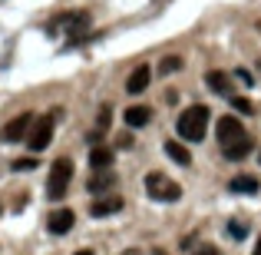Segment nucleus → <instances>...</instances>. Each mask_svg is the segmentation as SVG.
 Instances as JSON below:
<instances>
[{"label": "nucleus", "mask_w": 261, "mask_h": 255, "mask_svg": "<svg viewBox=\"0 0 261 255\" xmlns=\"http://www.w3.org/2000/svg\"><path fill=\"white\" fill-rule=\"evenodd\" d=\"M208 120H212L208 106L195 103V106H189V109H182V113H178L175 129H178V136H182V140L202 143V140H205V129H208Z\"/></svg>", "instance_id": "nucleus-1"}, {"label": "nucleus", "mask_w": 261, "mask_h": 255, "mask_svg": "<svg viewBox=\"0 0 261 255\" xmlns=\"http://www.w3.org/2000/svg\"><path fill=\"white\" fill-rule=\"evenodd\" d=\"M146 192H149V199H155V202H175V199L182 196V186L172 182L166 172H149L146 176Z\"/></svg>", "instance_id": "nucleus-2"}, {"label": "nucleus", "mask_w": 261, "mask_h": 255, "mask_svg": "<svg viewBox=\"0 0 261 255\" xmlns=\"http://www.w3.org/2000/svg\"><path fill=\"white\" fill-rule=\"evenodd\" d=\"M53 126H57V113H46V116H37L30 126V136H27V146L30 153H43L46 146L53 143Z\"/></svg>", "instance_id": "nucleus-3"}, {"label": "nucleus", "mask_w": 261, "mask_h": 255, "mask_svg": "<svg viewBox=\"0 0 261 255\" xmlns=\"http://www.w3.org/2000/svg\"><path fill=\"white\" fill-rule=\"evenodd\" d=\"M70 179H73V163H70V159H57V163L50 166L46 196H50V199H63L66 189H70Z\"/></svg>", "instance_id": "nucleus-4"}, {"label": "nucleus", "mask_w": 261, "mask_h": 255, "mask_svg": "<svg viewBox=\"0 0 261 255\" xmlns=\"http://www.w3.org/2000/svg\"><path fill=\"white\" fill-rule=\"evenodd\" d=\"M33 120H37L33 113H20V116H13L10 123H4V129H0V143H20V140H27V136H30Z\"/></svg>", "instance_id": "nucleus-5"}, {"label": "nucleus", "mask_w": 261, "mask_h": 255, "mask_svg": "<svg viewBox=\"0 0 261 255\" xmlns=\"http://www.w3.org/2000/svg\"><path fill=\"white\" fill-rule=\"evenodd\" d=\"M50 30L53 33L63 30V33H70V37H83V30H89V13H83V10H76V13H60V17L50 24Z\"/></svg>", "instance_id": "nucleus-6"}, {"label": "nucleus", "mask_w": 261, "mask_h": 255, "mask_svg": "<svg viewBox=\"0 0 261 255\" xmlns=\"http://www.w3.org/2000/svg\"><path fill=\"white\" fill-rule=\"evenodd\" d=\"M245 126L235 120V116H222L218 120V143H222V149L225 146H231V143H238V140H245Z\"/></svg>", "instance_id": "nucleus-7"}, {"label": "nucleus", "mask_w": 261, "mask_h": 255, "mask_svg": "<svg viewBox=\"0 0 261 255\" xmlns=\"http://www.w3.org/2000/svg\"><path fill=\"white\" fill-rule=\"evenodd\" d=\"M73 222H76L73 209H57V212H50V219H46V229H50L53 236H66V232L73 229Z\"/></svg>", "instance_id": "nucleus-8"}, {"label": "nucleus", "mask_w": 261, "mask_h": 255, "mask_svg": "<svg viewBox=\"0 0 261 255\" xmlns=\"http://www.w3.org/2000/svg\"><path fill=\"white\" fill-rule=\"evenodd\" d=\"M119 209H122V199L119 196H106V199H96V202L89 205V216L93 219H106V216H116Z\"/></svg>", "instance_id": "nucleus-9"}, {"label": "nucleus", "mask_w": 261, "mask_h": 255, "mask_svg": "<svg viewBox=\"0 0 261 255\" xmlns=\"http://www.w3.org/2000/svg\"><path fill=\"white\" fill-rule=\"evenodd\" d=\"M149 80H152V70H149L146 63H139L133 73H129V80H126V93H133V96L142 93V89L149 86Z\"/></svg>", "instance_id": "nucleus-10"}, {"label": "nucleus", "mask_w": 261, "mask_h": 255, "mask_svg": "<svg viewBox=\"0 0 261 255\" xmlns=\"http://www.w3.org/2000/svg\"><path fill=\"white\" fill-rule=\"evenodd\" d=\"M205 83H208L212 89H215L218 96H231V77H228V73H222V70H212V73H205Z\"/></svg>", "instance_id": "nucleus-11"}, {"label": "nucleus", "mask_w": 261, "mask_h": 255, "mask_svg": "<svg viewBox=\"0 0 261 255\" xmlns=\"http://www.w3.org/2000/svg\"><path fill=\"white\" fill-rule=\"evenodd\" d=\"M122 120H126V126L139 129V126H146V123L152 120V109L149 106H129L126 113H122Z\"/></svg>", "instance_id": "nucleus-12"}, {"label": "nucleus", "mask_w": 261, "mask_h": 255, "mask_svg": "<svg viewBox=\"0 0 261 255\" xmlns=\"http://www.w3.org/2000/svg\"><path fill=\"white\" fill-rule=\"evenodd\" d=\"M255 149V143H251V136H245V140H238V143H231V146H225V159H245V156Z\"/></svg>", "instance_id": "nucleus-13"}, {"label": "nucleus", "mask_w": 261, "mask_h": 255, "mask_svg": "<svg viewBox=\"0 0 261 255\" xmlns=\"http://www.w3.org/2000/svg\"><path fill=\"white\" fill-rule=\"evenodd\" d=\"M89 166H93V169H109V166H113V149H109V146H93V153H89Z\"/></svg>", "instance_id": "nucleus-14"}, {"label": "nucleus", "mask_w": 261, "mask_h": 255, "mask_svg": "<svg viewBox=\"0 0 261 255\" xmlns=\"http://www.w3.org/2000/svg\"><path fill=\"white\" fill-rule=\"evenodd\" d=\"M166 153H169V159H175V163H178V166H189V163H192V153L182 146V143H175V140H169V143H166Z\"/></svg>", "instance_id": "nucleus-15"}, {"label": "nucleus", "mask_w": 261, "mask_h": 255, "mask_svg": "<svg viewBox=\"0 0 261 255\" xmlns=\"http://www.w3.org/2000/svg\"><path fill=\"white\" fill-rule=\"evenodd\" d=\"M228 189L248 196V192H258V179H255V176H235V179L228 182Z\"/></svg>", "instance_id": "nucleus-16"}, {"label": "nucleus", "mask_w": 261, "mask_h": 255, "mask_svg": "<svg viewBox=\"0 0 261 255\" xmlns=\"http://www.w3.org/2000/svg\"><path fill=\"white\" fill-rule=\"evenodd\" d=\"M185 66V60L182 57H175V53H169V57H162L159 60V77H172V73H178Z\"/></svg>", "instance_id": "nucleus-17"}, {"label": "nucleus", "mask_w": 261, "mask_h": 255, "mask_svg": "<svg viewBox=\"0 0 261 255\" xmlns=\"http://www.w3.org/2000/svg\"><path fill=\"white\" fill-rule=\"evenodd\" d=\"M113 182H116L113 172H99V176H93V179L86 182V189H89V192H106V189H113Z\"/></svg>", "instance_id": "nucleus-18"}, {"label": "nucleus", "mask_w": 261, "mask_h": 255, "mask_svg": "<svg viewBox=\"0 0 261 255\" xmlns=\"http://www.w3.org/2000/svg\"><path fill=\"white\" fill-rule=\"evenodd\" d=\"M109 116H113V109H109V106H99V116H96V133H106V129H109Z\"/></svg>", "instance_id": "nucleus-19"}, {"label": "nucleus", "mask_w": 261, "mask_h": 255, "mask_svg": "<svg viewBox=\"0 0 261 255\" xmlns=\"http://www.w3.org/2000/svg\"><path fill=\"white\" fill-rule=\"evenodd\" d=\"M231 106H235L238 113H245V116H248V113H255V106H251V103L245 100V96H231Z\"/></svg>", "instance_id": "nucleus-20"}, {"label": "nucleus", "mask_w": 261, "mask_h": 255, "mask_svg": "<svg viewBox=\"0 0 261 255\" xmlns=\"http://www.w3.org/2000/svg\"><path fill=\"white\" fill-rule=\"evenodd\" d=\"M13 169H17V172H27V169H37V159H33V156H27V159H13Z\"/></svg>", "instance_id": "nucleus-21"}, {"label": "nucleus", "mask_w": 261, "mask_h": 255, "mask_svg": "<svg viewBox=\"0 0 261 255\" xmlns=\"http://www.w3.org/2000/svg\"><path fill=\"white\" fill-rule=\"evenodd\" d=\"M228 236H235V239H245V225H242V222H228Z\"/></svg>", "instance_id": "nucleus-22"}, {"label": "nucleus", "mask_w": 261, "mask_h": 255, "mask_svg": "<svg viewBox=\"0 0 261 255\" xmlns=\"http://www.w3.org/2000/svg\"><path fill=\"white\" fill-rule=\"evenodd\" d=\"M192 255H222V252H218L215 245H198V249L192 252Z\"/></svg>", "instance_id": "nucleus-23"}, {"label": "nucleus", "mask_w": 261, "mask_h": 255, "mask_svg": "<svg viewBox=\"0 0 261 255\" xmlns=\"http://www.w3.org/2000/svg\"><path fill=\"white\" fill-rule=\"evenodd\" d=\"M235 77H238V80H242V83H245V86H251V73H248V70H235Z\"/></svg>", "instance_id": "nucleus-24"}, {"label": "nucleus", "mask_w": 261, "mask_h": 255, "mask_svg": "<svg viewBox=\"0 0 261 255\" xmlns=\"http://www.w3.org/2000/svg\"><path fill=\"white\" fill-rule=\"evenodd\" d=\"M119 146H122V149H129V146H133V136L122 133V136H119Z\"/></svg>", "instance_id": "nucleus-25"}, {"label": "nucleus", "mask_w": 261, "mask_h": 255, "mask_svg": "<svg viewBox=\"0 0 261 255\" xmlns=\"http://www.w3.org/2000/svg\"><path fill=\"white\" fill-rule=\"evenodd\" d=\"M122 255H142V252H139V249H126Z\"/></svg>", "instance_id": "nucleus-26"}, {"label": "nucleus", "mask_w": 261, "mask_h": 255, "mask_svg": "<svg viewBox=\"0 0 261 255\" xmlns=\"http://www.w3.org/2000/svg\"><path fill=\"white\" fill-rule=\"evenodd\" d=\"M255 255H261V236H258V245H255Z\"/></svg>", "instance_id": "nucleus-27"}, {"label": "nucleus", "mask_w": 261, "mask_h": 255, "mask_svg": "<svg viewBox=\"0 0 261 255\" xmlns=\"http://www.w3.org/2000/svg\"><path fill=\"white\" fill-rule=\"evenodd\" d=\"M76 255H93V252H89V249H80V252H76Z\"/></svg>", "instance_id": "nucleus-28"}, {"label": "nucleus", "mask_w": 261, "mask_h": 255, "mask_svg": "<svg viewBox=\"0 0 261 255\" xmlns=\"http://www.w3.org/2000/svg\"><path fill=\"white\" fill-rule=\"evenodd\" d=\"M152 255H169V252H162V249H155V252H152Z\"/></svg>", "instance_id": "nucleus-29"}, {"label": "nucleus", "mask_w": 261, "mask_h": 255, "mask_svg": "<svg viewBox=\"0 0 261 255\" xmlns=\"http://www.w3.org/2000/svg\"><path fill=\"white\" fill-rule=\"evenodd\" d=\"M258 159H261V149H258Z\"/></svg>", "instance_id": "nucleus-30"}]
</instances>
